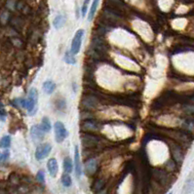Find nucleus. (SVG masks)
Returning <instances> with one entry per match:
<instances>
[{"label":"nucleus","instance_id":"1","mask_svg":"<svg viewBox=\"0 0 194 194\" xmlns=\"http://www.w3.org/2000/svg\"><path fill=\"white\" fill-rule=\"evenodd\" d=\"M20 104L24 107V109H27L28 113L30 115H33L36 112V106L38 102V92L35 88L30 89V93H28V98L26 99H20Z\"/></svg>","mask_w":194,"mask_h":194},{"label":"nucleus","instance_id":"2","mask_svg":"<svg viewBox=\"0 0 194 194\" xmlns=\"http://www.w3.org/2000/svg\"><path fill=\"white\" fill-rule=\"evenodd\" d=\"M54 130H55V140L57 142L61 143L67 138L68 132L67 130V128L64 127L63 123H62L61 121L56 122L54 125Z\"/></svg>","mask_w":194,"mask_h":194},{"label":"nucleus","instance_id":"3","mask_svg":"<svg viewBox=\"0 0 194 194\" xmlns=\"http://www.w3.org/2000/svg\"><path fill=\"white\" fill-rule=\"evenodd\" d=\"M83 36H84L83 30H78L76 31V33L74 34V37H73L72 41H71V48H70V53L72 55L75 56L80 52Z\"/></svg>","mask_w":194,"mask_h":194},{"label":"nucleus","instance_id":"4","mask_svg":"<svg viewBox=\"0 0 194 194\" xmlns=\"http://www.w3.org/2000/svg\"><path fill=\"white\" fill-rule=\"evenodd\" d=\"M51 149H52V146L50 143H42V145H40L37 147L36 151H35V158L38 161L45 159L50 154V152H51Z\"/></svg>","mask_w":194,"mask_h":194},{"label":"nucleus","instance_id":"5","mask_svg":"<svg viewBox=\"0 0 194 194\" xmlns=\"http://www.w3.org/2000/svg\"><path fill=\"white\" fill-rule=\"evenodd\" d=\"M74 164H75L76 178H80L82 175V169H81V162H80V153H79V149L77 146H75V149H74Z\"/></svg>","mask_w":194,"mask_h":194},{"label":"nucleus","instance_id":"6","mask_svg":"<svg viewBox=\"0 0 194 194\" xmlns=\"http://www.w3.org/2000/svg\"><path fill=\"white\" fill-rule=\"evenodd\" d=\"M47 169L49 171V174L52 178H56L58 175V171H59V165L58 161H57L55 158H51L49 159L47 163Z\"/></svg>","mask_w":194,"mask_h":194},{"label":"nucleus","instance_id":"7","mask_svg":"<svg viewBox=\"0 0 194 194\" xmlns=\"http://www.w3.org/2000/svg\"><path fill=\"white\" fill-rule=\"evenodd\" d=\"M30 133H31V136L34 139V140H36V141H40V140H42L43 139V132L42 130H41V128L39 127V126H37V125H35V126H33L32 128H31V131H30Z\"/></svg>","mask_w":194,"mask_h":194},{"label":"nucleus","instance_id":"8","mask_svg":"<svg viewBox=\"0 0 194 194\" xmlns=\"http://www.w3.org/2000/svg\"><path fill=\"white\" fill-rule=\"evenodd\" d=\"M56 89V84L51 81V80H47L43 83V91H44L46 94L48 95H51L53 94V92L55 91Z\"/></svg>","mask_w":194,"mask_h":194},{"label":"nucleus","instance_id":"9","mask_svg":"<svg viewBox=\"0 0 194 194\" xmlns=\"http://www.w3.org/2000/svg\"><path fill=\"white\" fill-rule=\"evenodd\" d=\"M62 167H63V170H64L66 173L70 174L71 172H72V169H73L72 160H71L69 157H66L63 159V162H62Z\"/></svg>","mask_w":194,"mask_h":194},{"label":"nucleus","instance_id":"10","mask_svg":"<svg viewBox=\"0 0 194 194\" xmlns=\"http://www.w3.org/2000/svg\"><path fill=\"white\" fill-rule=\"evenodd\" d=\"M99 0H93V3H92V6L89 10V13H88V21H92L94 19L95 15H96V12H97V8H98V5H99Z\"/></svg>","mask_w":194,"mask_h":194},{"label":"nucleus","instance_id":"11","mask_svg":"<svg viewBox=\"0 0 194 194\" xmlns=\"http://www.w3.org/2000/svg\"><path fill=\"white\" fill-rule=\"evenodd\" d=\"M39 127L41 128V130L44 132V133H49L50 131H51V129H52L51 122H50V120L47 117H44V118L42 119L41 124H40Z\"/></svg>","mask_w":194,"mask_h":194},{"label":"nucleus","instance_id":"12","mask_svg":"<svg viewBox=\"0 0 194 194\" xmlns=\"http://www.w3.org/2000/svg\"><path fill=\"white\" fill-rule=\"evenodd\" d=\"M64 23H66V18L62 15H58L55 18V20L53 21V25H54V27L56 28V30H60L61 27L63 26Z\"/></svg>","mask_w":194,"mask_h":194},{"label":"nucleus","instance_id":"13","mask_svg":"<svg viewBox=\"0 0 194 194\" xmlns=\"http://www.w3.org/2000/svg\"><path fill=\"white\" fill-rule=\"evenodd\" d=\"M11 146V138L10 136H4L0 140V148H9Z\"/></svg>","mask_w":194,"mask_h":194},{"label":"nucleus","instance_id":"14","mask_svg":"<svg viewBox=\"0 0 194 194\" xmlns=\"http://www.w3.org/2000/svg\"><path fill=\"white\" fill-rule=\"evenodd\" d=\"M62 183L64 187H69V186L71 185V178L69 177L68 173H66V172H64V174L62 176Z\"/></svg>","mask_w":194,"mask_h":194},{"label":"nucleus","instance_id":"15","mask_svg":"<svg viewBox=\"0 0 194 194\" xmlns=\"http://www.w3.org/2000/svg\"><path fill=\"white\" fill-rule=\"evenodd\" d=\"M64 62L68 64H74L76 62V60L74 59V55H72L69 52L66 53V56H64Z\"/></svg>","mask_w":194,"mask_h":194},{"label":"nucleus","instance_id":"16","mask_svg":"<svg viewBox=\"0 0 194 194\" xmlns=\"http://www.w3.org/2000/svg\"><path fill=\"white\" fill-rule=\"evenodd\" d=\"M90 1H91V0H84L83 5H82V8H81L82 17H85L86 14H87V12H88V6H89Z\"/></svg>","mask_w":194,"mask_h":194},{"label":"nucleus","instance_id":"17","mask_svg":"<svg viewBox=\"0 0 194 194\" xmlns=\"http://www.w3.org/2000/svg\"><path fill=\"white\" fill-rule=\"evenodd\" d=\"M36 178L37 181L41 183H44L45 182V174H44V171L40 170L38 173H37V176H36Z\"/></svg>","mask_w":194,"mask_h":194},{"label":"nucleus","instance_id":"18","mask_svg":"<svg viewBox=\"0 0 194 194\" xmlns=\"http://www.w3.org/2000/svg\"><path fill=\"white\" fill-rule=\"evenodd\" d=\"M9 155H10V153H9L8 150H6V151H4V152H2V153H0V164L3 163V162H5L7 159H8V158H9Z\"/></svg>","mask_w":194,"mask_h":194}]
</instances>
